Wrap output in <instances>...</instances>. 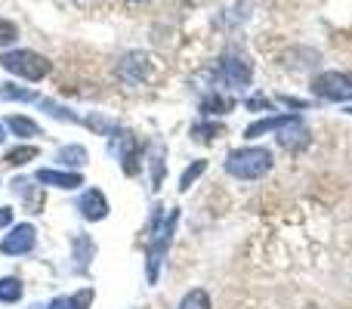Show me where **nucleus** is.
I'll return each mask as SVG.
<instances>
[{
  "label": "nucleus",
  "instance_id": "f257e3e1",
  "mask_svg": "<svg viewBox=\"0 0 352 309\" xmlns=\"http://www.w3.org/2000/svg\"><path fill=\"white\" fill-rule=\"evenodd\" d=\"M176 220H179V211L170 207V213H164L155 220V232H152V242H148V260H146V273H148V281H158L161 275V263H164V254L173 242V229H176Z\"/></svg>",
  "mask_w": 352,
  "mask_h": 309
},
{
  "label": "nucleus",
  "instance_id": "f03ea898",
  "mask_svg": "<svg viewBox=\"0 0 352 309\" xmlns=\"http://www.w3.org/2000/svg\"><path fill=\"white\" fill-rule=\"evenodd\" d=\"M226 170L238 180H260L272 170V152L260 146H250V149H235L226 158Z\"/></svg>",
  "mask_w": 352,
  "mask_h": 309
},
{
  "label": "nucleus",
  "instance_id": "7ed1b4c3",
  "mask_svg": "<svg viewBox=\"0 0 352 309\" xmlns=\"http://www.w3.org/2000/svg\"><path fill=\"white\" fill-rule=\"evenodd\" d=\"M0 65L6 72L19 74V78H28V81H41L50 74V59L34 50H10V53L0 56Z\"/></svg>",
  "mask_w": 352,
  "mask_h": 309
},
{
  "label": "nucleus",
  "instance_id": "20e7f679",
  "mask_svg": "<svg viewBox=\"0 0 352 309\" xmlns=\"http://www.w3.org/2000/svg\"><path fill=\"white\" fill-rule=\"evenodd\" d=\"M312 93L328 103H349L352 99V74L343 72H324L312 81Z\"/></svg>",
  "mask_w": 352,
  "mask_h": 309
},
{
  "label": "nucleus",
  "instance_id": "39448f33",
  "mask_svg": "<svg viewBox=\"0 0 352 309\" xmlns=\"http://www.w3.org/2000/svg\"><path fill=\"white\" fill-rule=\"evenodd\" d=\"M109 149H111V155L121 161L124 173L127 176L140 173V146H136V140L127 134V130H115V134H111Z\"/></svg>",
  "mask_w": 352,
  "mask_h": 309
},
{
  "label": "nucleus",
  "instance_id": "423d86ee",
  "mask_svg": "<svg viewBox=\"0 0 352 309\" xmlns=\"http://www.w3.org/2000/svg\"><path fill=\"white\" fill-rule=\"evenodd\" d=\"M219 81H223L226 87H232V90H238V87H248L250 84V65L241 59V56H223L219 59Z\"/></svg>",
  "mask_w": 352,
  "mask_h": 309
},
{
  "label": "nucleus",
  "instance_id": "0eeeda50",
  "mask_svg": "<svg viewBox=\"0 0 352 309\" xmlns=\"http://www.w3.org/2000/svg\"><path fill=\"white\" fill-rule=\"evenodd\" d=\"M34 226L31 223H22V226H16V229L10 232V235L0 242V254H6V257H19V254H28L31 248H34Z\"/></svg>",
  "mask_w": 352,
  "mask_h": 309
},
{
  "label": "nucleus",
  "instance_id": "6e6552de",
  "mask_svg": "<svg viewBox=\"0 0 352 309\" xmlns=\"http://www.w3.org/2000/svg\"><path fill=\"white\" fill-rule=\"evenodd\" d=\"M118 72H121V78L127 81V84H142V81L148 78V72H152V62H148L146 53H130V56H124Z\"/></svg>",
  "mask_w": 352,
  "mask_h": 309
},
{
  "label": "nucleus",
  "instance_id": "1a4fd4ad",
  "mask_svg": "<svg viewBox=\"0 0 352 309\" xmlns=\"http://www.w3.org/2000/svg\"><path fill=\"white\" fill-rule=\"evenodd\" d=\"M278 142L287 149V152H300V149H306L309 146V130L303 127V121H291L287 127H281V136H278Z\"/></svg>",
  "mask_w": 352,
  "mask_h": 309
},
{
  "label": "nucleus",
  "instance_id": "9d476101",
  "mask_svg": "<svg viewBox=\"0 0 352 309\" xmlns=\"http://www.w3.org/2000/svg\"><path fill=\"white\" fill-rule=\"evenodd\" d=\"M80 213H84L87 220H105L109 217V201H105V195L99 192V189H90V192H84V198H80Z\"/></svg>",
  "mask_w": 352,
  "mask_h": 309
},
{
  "label": "nucleus",
  "instance_id": "9b49d317",
  "mask_svg": "<svg viewBox=\"0 0 352 309\" xmlns=\"http://www.w3.org/2000/svg\"><path fill=\"white\" fill-rule=\"evenodd\" d=\"M37 182L56 186V189H78V186H84V176L65 173V170H37Z\"/></svg>",
  "mask_w": 352,
  "mask_h": 309
},
{
  "label": "nucleus",
  "instance_id": "f8f14e48",
  "mask_svg": "<svg viewBox=\"0 0 352 309\" xmlns=\"http://www.w3.org/2000/svg\"><path fill=\"white\" fill-rule=\"evenodd\" d=\"M291 121H297V115H281V118H263V121H256V124H250L248 127V140H256V136H263V134H272V130H281V127H287Z\"/></svg>",
  "mask_w": 352,
  "mask_h": 309
},
{
  "label": "nucleus",
  "instance_id": "ddd939ff",
  "mask_svg": "<svg viewBox=\"0 0 352 309\" xmlns=\"http://www.w3.org/2000/svg\"><path fill=\"white\" fill-rule=\"evenodd\" d=\"M90 300H93V291H78V294H72V297H56L47 309H87Z\"/></svg>",
  "mask_w": 352,
  "mask_h": 309
},
{
  "label": "nucleus",
  "instance_id": "4468645a",
  "mask_svg": "<svg viewBox=\"0 0 352 309\" xmlns=\"http://www.w3.org/2000/svg\"><path fill=\"white\" fill-rule=\"evenodd\" d=\"M56 161L68 164V167H80V164H87V149L84 146H65V149H59Z\"/></svg>",
  "mask_w": 352,
  "mask_h": 309
},
{
  "label": "nucleus",
  "instance_id": "2eb2a0df",
  "mask_svg": "<svg viewBox=\"0 0 352 309\" xmlns=\"http://www.w3.org/2000/svg\"><path fill=\"white\" fill-rule=\"evenodd\" d=\"M34 158H37V146H19V149H10L3 161L10 164V167H22V164L34 161Z\"/></svg>",
  "mask_w": 352,
  "mask_h": 309
},
{
  "label": "nucleus",
  "instance_id": "dca6fc26",
  "mask_svg": "<svg viewBox=\"0 0 352 309\" xmlns=\"http://www.w3.org/2000/svg\"><path fill=\"white\" fill-rule=\"evenodd\" d=\"M10 130L16 136H41L43 134V130L37 127L34 121H28V118H22V115H12L10 118Z\"/></svg>",
  "mask_w": 352,
  "mask_h": 309
},
{
  "label": "nucleus",
  "instance_id": "f3484780",
  "mask_svg": "<svg viewBox=\"0 0 352 309\" xmlns=\"http://www.w3.org/2000/svg\"><path fill=\"white\" fill-rule=\"evenodd\" d=\"M22 297V281L19 279H0V303H16Z\"/></svg>",
  "mask_w": 352,
  "mask_h": 309
},
{
  "label": "nucleus",
  "instance_id": "a211bd4d",
  "mask_svg": "<svg viewBox=\"0 0 352 309\" xmlns=\"http://www.w3.org/2000/svg\"><path fill=\"white\" fill-rule=\"evenodd\" d=\"M179 309H210V297H207V291L195 288V291H188L186 297H182Z\"/></svg>",
  "mask_w": 352,
  "mask_h": 309
},
{
  "label": "nucleus",
  "instance_id": "6ab92c4d",
  "mask_svg": "<svg viewBox=\"0 0 352 309\" xmlns=\"http://www.w3.org/2000/svg\"><path fill=\"white\" fill-rule=\"evenodd\" d=\"M0 99H19V103H41V96H34L31 90H19L12 84H3L0 87Z\"/></svg>",
  "mask_w": 352,
  "mask_h": 309
},
{
  "label": "nucleus",
  "instance_id": "aec40b11",
  "mask_svg": "<svg viewBox=\"0 0 352 309\" xmlns=\"http://www.w3.org/2000/svg\"><path fill=\"white\" fill-rule=\"evenodd\" d=\"M201 109H204L207 115H223V111L232 109V99H223V96H217V93H213V96H207L204 103H201Z\"/></svg>",
  "mask_w": 352,
  "mask_h": 309
},
{
  "label": "nucleus",
  "instance_id": "412c9836",
  "mask_svg": "<svg viewBox=\"0 0 352 309\" xmlns=\"http://www.w3.org/2000/svg\"><path fill=\"white\" fill-rule=\"evenodd\" d=\"M204 170H207V161H195L192 167H186V173L179 176V189H182V192H186V189H192V182L198 180Z\"/></svg>",
  "mask_w": 352,
  "mask_h": 309
},
{
  "label": "nucleus",
  "instance_id": "4be33fe9",
  "mask_svg": "<svg viewBox=\"0 0 352 309\" xmlns=\"http://www.w3.org/2000/svg\"><path fill=\"white\" fill-rule=\"evenodd\" d=\"M223 134V127H219V124H198V127H192V136L198 142H210L213 136H219Z\"/></svg>",
  "mask_w": 352,
  "mask_h": 309
},
{
  "label": "nucleus",
  "instance_id": "5701e85b",
  "mask_svg": "<svg viewBox=\"0 0 352 309\" xmlns=\"http://www.w3.org/2000/svg\"><path fill=\"white\" fill-rule=\"evenodd\" d=\"M16 25L12 22H6V19H0V47H6V43H12L16 41Z\"/></svg>",
  "mask_w": 352,
  "mask_h": 309
},
{
  "label": "nucleus",
  "instance_id": "b1692460",
  "mask_svg": "<svg viewBox=\"0 0 352 309\" xmlns=\"http://www.w3.org/2000/svg\"><path fill=\"white\" fill-rule=\"evenodd\" d=\"M12 223V211L10 207H0V229H3V226H10Z\"/></svg>",
  "mask_w": 352,
  "mask_h": 309
},
{
  "label": "nucleus",
  "instance_id": "393cba45",
  "mask_svg": "<svg viewBox=\"0 0 352 309\" xmlns=\"http://www.w3.org/2000/svg\"><path fill=\"white\" fill-rule=\"evenodd\" d=\"M0 142H3V127H0Z\"/></svg>",
  "mask_w": 352,
  "mask_h": 309
},
{
  "label": "nucleus",
  "instance_id": "a878e982",
  "mask_svg": "<svg viewBox=\"0 0 352 309\" xmlns=\"http://www.w3.org/2000/svg\"><path fill=\"white\" fill-rule=\"evenodd\" d=\"M349 111H352V109H349Z\"/></svg>",
  "mask_w": 352,
  "mask_h": 309
}]
</instances>
